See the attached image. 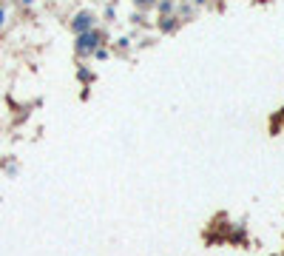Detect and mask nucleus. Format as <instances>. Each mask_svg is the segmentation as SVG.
Segmentation results:
<instances>
[{"label": "nucleus", "instance_id": "f257e3e1", "mask_svg": "<svg viewBox=\"0 0 284 256\" xmlns=\"http://www.w3.org/2000/svg\"><path fill=\"white\" fill-rule=\"evenodd\" d=\"M100 40H102V35L100 32H85V35H77V51L80 54H91V51H97L100 48Z\"/></svg>", "mask_w": 284, "mask_h": 256}, {"label": "nucleus", "instance_id": "f03ea898", "mask_svg": "<svg viewBox=\"0 0 284 256\" xmlns=\"http://www.w3.org/2000/svg\"><path fill=\"white\" fill-rule=\"evenodd\" d=\"M91 26H94V17H91L88 12L77 14V17L71 20V29H74V35H85V32H91Z\"/></svg>", "mask_w": 284, "mask_h": 256}, {"label": "nucleus", "instance_id": "7ed1b4c3", "mask_svg": "<svg viewBox=\"0 0 284 256\" xmlns=\"http://www.w3.org/2000/svg\"><path fill=\"white\" fill-rule=\"evenodd\" d=\"M157 9H159L162 14H165V17H168V14L173 12V0H159V3H157Z\"/></svg>", "mask_w": 284, "mask_h": 256}, {"label": "nucleus", "instance_id": "20e7f679", "mask_svg": "<svg viewBox=\"0 0 284 256\" xmlns=\"http://www.w3.org/2000/svg\"><path fill=\"white\" fill-rule=\"evenodd\" d=\"M134 3H136V9H154L159 0H134Z\"/></svg>", "mask_w": 284, "mask_h": 256}, {"label": "nucleus", "instance_id": "39448f33", "mask_svg": "<svg viewBox=\"0 0 284 256\" xmlns=\"http://www.w3.org/2000/svg\"><path fill=\"white\" fill-rule=\"evenodd\" d=\"M94 57H97V60H105V57H108V48H97V51H94Z\"/></svg>", "mask_w": 284, "mask_h": 256}, {"label": "nucleus", "instance_id": "423d86ee", "mask_svg": "<svg viewBox=\"0 0 284 256\" xmlns=\"http://www.w3.org/2000/svg\"><path fill=\"white\" fill-rule=\"evenodd\" d=\"M0 23H3V9H0Z\"/></svg>", "mask_w": 284, "mask_h": 256}]
</instances>
